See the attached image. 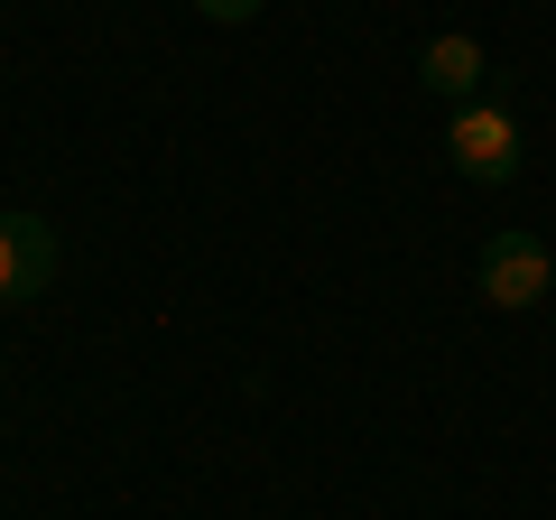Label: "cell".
<instances>
[{
  "instance_id": "1",
  "label": "cell",
  "mask_w": 556,
  "mask_h": 520,
  "mask_svg": "<svg viewBox=\"0 0 556 520\" xmlns=\"http://www.w3.org/2000/svg\"><path fill=\"white\" fill-rule=\"evenodd\" d=\"M519 149H529V140H519V112L492 102V94L464 102V112L445 121V159H455L464 186H510L519 177Z\"/></svg>"
},
{
  "instance_id": "2",
  "label": "cell",
  "mask_w": 556,
  "mask_h": 520,
  "mask_svg": "<svg viewBox=\"0 0 556 520\" xmlns=\"http://www.w3.org/2000/svg\"><path fill=\"white\" fill-rule=\"evenodd\" d=\"M473 280H482V298H492L501 317H519V307H538V298L556 288V251H547L538 233H492Z\"/></svg>"
},
{
  "instance_id": "3",
  "label": "cell",
  "mask_w": 556,
  "mask_h": 520,
  "mask_svg": "<svg viewBox=\"0 0 556 520\" xmlns=\"http://www.w3.org/2000/svg\"><path fill=\"white\" fill-rule=\"evenodd\" d=\"M47 280H56V233L38 214H0V307L47 298Z\"/></svg>"
},
{
  "instance_id": "4",
  "label": "cell",
  "mask_w": 556,
  "mask_h": 520,
  "mask_svg": "<svg viewBox=\"0 0 556 520\" xmlns=\"http://www.w3.org/2000/svg\"><path fill=\"white\" fill-rule=\"evenodd\" d=\"M417 84H427V94L437 102H482V47L464 38V28H445V38H427V57H417Z\"/></svg>"
},
{
  "instance_id": "5",
  "label": "cell",
  "mask_w": 556,
  "mask_h": 520,
  "mask_svg": "<svg viewBox=\"0 0 556 520\" xmlns=\"http://www.w3.org/2000/svg\"><path fill=\"white\" fill-rule=\"evenodd\" d=\"M195 10H204L214 28H241V20H260V0H195Z\"/></svg>"
}]
</instances>
